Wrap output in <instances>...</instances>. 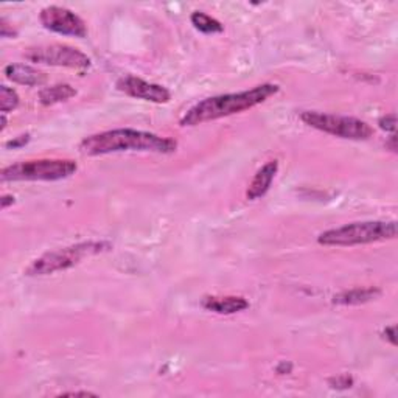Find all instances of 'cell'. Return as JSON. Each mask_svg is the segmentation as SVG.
<instances>
[{"label": "cell", "mask_w": 398, "mask_h": 398, "mask_svg": "<svg viewBox=\"0 0 398 398\" xmlns=\"http://www.w3.org/2000/svg\"><path fill=\"white\" fill-rule=\"evenodd\" d=\"M111 247V243H106V241H86V243L62 247L58 249V251L47 252L42 257H39L27 268L25 274L49 276L53 274V272L66 271L80 263L86 257L107 252Z\"/></svg>", "instance_id": "4"}, {"label": "cell", "mask_w": 398, "mask_h": 398, "mask_svg": "<svg viewBox=\"0 0 398 398\" xmlns=\"http://www.w3.org/2000/svg\"><path fill=\"white\" fill-rule=\"evenodd\" d=\"M117 89L129 97L151 101V103H168L171 100V93L163 86L148 83L134 75L122 76L117 81Z\"/></svg>", "instance_id": "9"}, {"label": "cell", "mask_w": 398, "mask_h": 398, "mask_svg": "<svg viewBox=\"0 0 398 398\" xmlns=\"http://www.w3.org/2000/svg\"><path fill=\"white\" fill-rule=\"evenodd\" d=\"M61 397H97L92 392H64L61 394Z\"/></svg>", "instance_id": "23"}, {"label": "cell", "mask_w": 398, "mask_h": 398, "mask_svg": "<svg viewBox=\"0 0 398 398\" xmlns=\"http://www.w3.org/2000/svg\"><path fill=\"white\" fill-rule=\"evenodd\" d=\"M378 124H380L381 129L395 132V129H397V115L395 114H389V115L381 117Z\"/></svg>", "instance_id": "17"}, {"label": "cell", "mask_w": 398, "mask_h": 398, "mask_svg": "<svg viewBox=\"0 0 398 398\" xmlns=\"http://www.w3.org/2000/svg\"><path fill=\"white\" fill-rule=\"evenodd\" d=\"M177 142L173 139L137 129H112L86 137L80 151L86 156H103L122 151H146L170 154L175 153Z\"/></svg>", "instance_id": "1"}, {"label": "cell", "mask_w": 398, "mask_h": 398, "mask_svg": "<svg viewBox=\"0 0 398 398\" xmlns=\"http://www.w3.org/2000/svg\"><path fill=\"white\" fill-rule=\"evenodd\" d=\"M5 75L10 81L22 86H41L47 81L45 74L39 72L37 69L27 64H10L5 67Z\"/></svg>", "instance_id": "12"}, {"label": "cell", "mask_w": 398, "mask_h": 398, "mask_svg": "<svg viewBox=\"0 0 398 398\" xmlns=\"http://www.w3.org/2000/svg\"><path fill=\"white\" fill-rule=\"evenodd\" d=\"M39 21H41L44 28L53 31V33L75 37L88 36L86 22L74 11L67 10V8L54 5L47 6L41 11V14H39Z\"/></svg>", "instance_id": "8"}, {"label": "cell", "mask_w": 398, "mask_h": 398, "mask_svg": "<svg viewBox=\"0 0 398 398\" xmlns=\"http://www.w3.org/2000/svg\"><path fill=\"white\" fill-rule=\"evenodd\" d=\"M201 305L218 315H233L246 310L249 307V302L245 298H237V295H226V298L209 295V298L202 299Z\"/></svg>", "instance_id": "11"}, {"label": "cell", "mask_w": 398, "mask_h": 398, "mask_svg": "<svg viewBox=\"0 0 398 398\" xmlns=\"http://www.w3.org/2000/svg\"><path fill=\"white\" fill-rule=\"evenodd\" d=\"M192 23L194 25V28L199 30L201 33L206 35H213V33H221L224 30V27L221 25L220 21L213 19L212 16H209L206 13L201 11H194L192 14Z\"/></svg>", "instance_id": "15"}, {"label": "cell", "mask_w": 398, "mask_h": 398, "mask_svg": "<svg viewBox=\"0 0 398 398\" xmlns=\"http://www.w3.org/2000/svg\"><path fill=\"white\" fill-rule=\"evenodd\" d=\"M352 383H353V380L349 378L347 375H342V377L330 380L332 387H339V389H347V387L352 386Z\"/></svg>", "instance_id": "19"}, {"label": "cell", "mask_w": 398, "mask_h": 398, "mask_svg": "<svg viewBox=\"0 0 398 398\" xmlns=\"http://www.w3.org/2000/svg\"><path fill=\"white\" fill-rule=\"evenodd\" d=\"M300 119L311 128L341 139L368 140L373 134L370 124L360 119H355V117L322 114L317 111H303L300 114Z\"/></svg>", "instance_id": "6"}, {"label": "cell", "mask_w": 398, "mask_h": 398, "mask_svg": "<svg viewBox=\"0 0 398 398\" xmlns=\"http://www.w3.org/2000/svg\"><path fill=\"white\" fill-rule=\"evenodd\" d=\"M14 202V198L11 197V194H4L2 197V209H6L10 204H13Z\"/></svg>", "instance_id": "24"}, {"label": "cell", "mask_w": 398, "mask_h": 398, "mask_svg": "<svg viewBox=\"0 0 398 398\" xmlns=\"http://www.w3.org/2000/svg\"><path fill=\"white\" fill-rule=\"evenodd\" d=\"M397 329H395V325H392V327H387V329L385 330V338L391 342L392 346H395L397 344Z\"/></svg>", "instance_id": "21"}, {"label": "cell", "mask_w": 398, "mask_h": 398, "mask_svg": "<svg viewBox=\"0 0 398 398\" xmlns=\"http://www.w3.org/2000/svg\"><path fill=\"white\" fill-rule=\"evenodd\" d=\"M76 95V90L70 84H54L39 92V101L44 106H52L62 103Z\"/></svg>", "instance_id": "14"}, {"label": "cell", "mask_w": 398, "mask_h": 398, "mask_svg": "<svg viewBox=\"0 0 398 398\" xmlns=\"http://www.w3.org/2000/svg\"><path fill=\"white\" fill-rule=\"evenodd\" d=\"M386 148H389L392 153H397V136H391L389 137V140L386 142Z\"/></svg>", "instance_id": "22"}, {"label": "cell", "mask_w": 398, "mask_h": 398, "mask_svg": "<svg viewBox=\"0 0 398 398\" xmlns=\"http://www.w3.org/2000/svg\"><path fill=\"white\" fill-rule=\"evenodd\" d=\"M76 162L69 159L25 160L2 170L4 182L8 181H61L76 173Z\"/></svg>", "instance_id": "5"}, {"label": "cell", "mask_w": 398, "mask_h": 398, "mask_svg": "<svg viewBox=\"0 0 398 398\" xmlns=\"http://www.w3.org/2000/svg\"><path fill=\"white\" fill-rule=\"evenodd\" d=\"M6 128V117H5V114H2V127H0V129H5Z\"/></svg>", "instance_id": "25"}, {"label": "cell", "mask_w": 398, "mask_h": 398, "mask_svg": "<svg viewBox=\"0 0 398 398\" xmlns=\"http://www.w3.org/2000/svg\"><path fill=\"white\" fill-rule=\"evenodd\" d=\"M23 57L31 62H39V64L69 69H89L92 64L88 54L66 44L30 47L23 53Z\"/></svg>", "instance_id": "7"}, {"label": "cell", "mask_w": 398, "mask_h": 398, "mask_svg": "<svg viewBox=\"0 0 398 398\" xmlns=\"http://www.w3.org/2000/svg\"><path fill=\"white\" fill-rule=\"evenodd\" d=\"M28 140H30V134H23V136H19V137H16L13 140H10V142H6V148H19V146H23L25 144H28Z\"/></svg>", "instance_id": "20"}, {"label": "cell", "mask_w": 398, "mask_h": 398, "mask_svg": "<svg viewBox=\"0 0 398 398\" xmlns=\"http://www.w3.org/2000/svg\"><path fill=\"white\" fill-rule=\"evenodd\" d=\"M277 92V84L264 83L255 86L251 90L206 98L185 112L181 119V124L182 127H197V124H202L206 122H213L223 119V117L245 112L247 109L264 103L268 98L276 95Z\"/></svg>", "instance_id": "2"}, {"label": "cell", "mask_w": 398, "mask_h": 398, "mask_svg": "<svg viewBox=\"0 0 398 398\" xmlns=\"http://www.w3.org/2000/svg\"><path fill=\"white\" fill-rule=\"evenodd\" d=\"M277 170H279V162L277 160H271L268 163H264V165L257 171V175L254 176L252 182L249 184V189L246 192V198L249 201H255L264 194L268 193L269 187L274 181V177L277 175Z\"/></svg>", "instance_id": "10"}, {"label": "cell", "mask_w": 398, "mask_h": 398, "mask_svg": "<svg viewBox=\"0 0 398 398\" xmlns=\"http://www.w3.org/2000/svg\"><path fill=\"white\" fill-rule=\"evenodd\" d=\"M395 237V221H363L327 230L319 235L317 241L324 246H356L394 240Z\"/></svg>", "instance_id": "3"}, {"label": "cell", "mask_w": 398, "mask_h": 398, "mask_svg": "<svg viewBox=\"0 0 398 398\" xmlns=\"http://www.w3.org/2000/svg\"><path fill=\"white\" fill-rule=\"evenodd\" d=\"M19 106L18 92L8 88V86H0V109L2 114L14 111Z\"/></svg>", "instance_id": "16"}, {"label": "cell", "mask_w": 398, "mask_h": 398, "mask_svg": "<svg viewBox=\"0 0 398 398\" xmlns=\"http://www.w3.org/2000/svg\"><path fill=\"white\" fill-rule=\"evenodd\" d=\"M381 291L378 288H355V290L339 293L333 298L334 305H361L373 299L380 298Z\"/></svg>", "instance_id": "13"}, {"label": "cell", "mask_w": 398, "mask_h": 398, "mask_svg": "<svg viewBox=\"0 0 398 398\" xmlns=\"http://www.w3.org/2000/svg\"><path fill=\"white\" fill-rule=\"evenodd\" d=\"M0 35H2V37H16V36H18V31L13 28V25L6 21V18H0Z\"/></svg>", "instance_id": "18"}]
</instances>
